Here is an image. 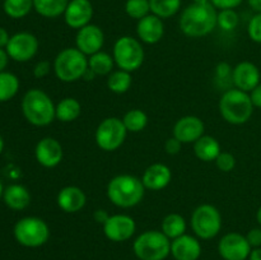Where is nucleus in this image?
<instances>
[{
	"mask_svg": "<svg viewBox=\"0 0 261 260\" xmlns=\"http://www.w3.org/2000/svg\"><path fill=\"white\" fill-rule=\"evenodd\" d=\"M3 150H4V139H3V137L0 135V154L3 153Z\"/></svg>",
	"mask_w": 261,
	"mask_h": 260,
	"instance_id": "603ef678",
	"label": "nucleus"
},
{
	"mask_svg": "<svg viewBox=\"0 0 261 260\" xmlns=\"http://www.w3.org/2000/svg\"><path fill=\"white\" fill-rule=\"evenodd\" d=\"M93 218L97 223L103 226V224L107 222V219L110 218V214L109 212L105 211V209H97V211H94L93 213Z\"/></svg>",
	"mask_w": 261,
	"mask_h": 260,
	"instance_id": "c03bdc74",
	"label": "nucleus"
},
{
	"mask_svg": "<svg viewBox=\"0 0 261 260\" xmlns=\"http://www.w3.org/2000/svg\"><path fill=\"white\" fill-rule=\"evenodd\" d=\"M105 45V33L101 27L89 23L86 27L76 31L75 47L87 56L102 50Z\"/></svg>",
	"mask_w": 261,
	"mask_h": 260,
	"instance_id": "4468645a",
	"label": "nucleus"
},
{
	"mask_svg": "<svg viewBox=\"0 0 261 260\" xmlns=\"http://www.w3.org/2000/svg\"><path fill=\"white\" fill-rule=\"evenodd\" d=\"M138 40L147 45H155L165 36V23L163 19L154 14H148L137 23Z\"/></svg>",
	"mask_w": 261,
	"mask_h": 260,
	"instance_id": "6ab92c4d",
	"label": "nucleus"
},
{
	"mask_svg": "<svg viewBox=\"0 0 261 260\" xmlns=\"http://www.w3.org/2000/svg\"><path fill=\"white\" fill-rule=\"evenodd\" d=\"M3 9L8 17L20 19L30 14L33 9V0H4Z\"/></svg>",
	"mask_w": 261,
	"mask_h": 260,
	"instance_id": "473e14b6",
	"label": "nucleus"
},
{
	"mask_svg": "<svg viewBox=\"0 0 261 260\" xmlns=\"http://www.w3.org/2000/svg\"><path fill=\"white\" fill-rule=\"evenodd\" d=\"M50 70H51V64L48 63L47 60H41L38 61V63L35 65V68H33V75H35L37 79L45 78V76H47L48 74H50Z\"/></svg>",
	"mask_w": 261,
	"mask_h": 260,
	"instance_id": "ea45409f",
	"label": "nucleus"
},
{
	"mask_svg": "<svg viewBox=\"0 0 261 260\" xmlns=\"http://www.w3.org/2000/svg\"><path fill=\"white\" fill-rule=\"evenodd\" d=\"M193 145L196 158L203 162H214L222 152L219 142L212 135L204 134Z\"/></svg>",
	"mask_w": 261,
	"mask_h": 260,
	"instance_id": "b1692460",
	"label": "nucleus"
},
{
	"mask_svg": "<svg viewBox=\"0 0 261 260\" xmlns=\"http://www.w3.org/2000/svg\"><path fill=\"white\" fill-rule=\"evenodd\" d=\"M125 13L133 19L140 20L142 18L150 14L149 0H126Z\"/></svg>",
	"mask_w": 261,
	"mask_h": 260,
	"instance_id": "72a5a7b5",
	"label": "nucleus"
},
{
	"mask_svg": "<svg viewBox=\"0 0 261 260\" xmlns=\"http://www.w3.org/2000/svg\"><path fill=\"white\" fill-rule=\"evenodd\" d=\"M219 114L231 125H244L251 119L254 114L250 94L241 89H227L219 98Z\"/></svg>",
	"mask_w": 261,
	"mask_h": 260,
	"instance_id": "20e7f679",
	"label": "nucleus"
},
{
	"mask_svg": "<svg viewBox=\"0 0 261 260\" xmlns=\"http://www.w3.org/2000/svg\"><path fill=\"white\" fill-rule=\"evenodd\" d=\"M9 55L7 54V51L4 48H0V73L5 71V68L8 65V61H9Z\"/></svg>",
	"mask_w": 261,
	"mask_h": 260,
	"instance_id": "49530a36",
	"label": "nucleus"
},
{
	"mask_svg": "<svg viewBox=\"0 0 261 260\" xmlns=\"http://www.w3.org/2000/svg\"><path fill=\"white\" fill-rule=\"evenodd\" d=\"M218 10L211 4L193 3L182 10L178 20L181 32L190 38H200L211 35L217 27Z\"/></svg>",
	"mask_w": 261,
	"mask_h": 260,
	"instance_id": "f257e3e1",
	"label": "nucleus"
},
{
	"mask_svg": "<svg viewBox=\"0 0 261 260\" xmlns=\"http://www.w3.org/2000/svg\"><path fill=\"white\" fill-rule=\"evenodd\" d=\"M22 112L24 119L33 126H47L56 119V105L45 91L32 88L22 98Z\"/></svg>",
	"mask_w": 261,
	"mask_h": 260,
	"instance_id": "7ed1b4c3",
	"label": "nucleus"
},
{
	"mask_svg": "<svg viewBox=\"0 0 261 260\" xmlns=\"http://www.w3.org/2000/svg\"><path fill=\"white\" fill-rule=\"evenodd\" d=\"M205 132L204 121L198 116L188 115L182 116L176 121L173 126V137L180 140L182 144H194L199 138H201Z\"/></svg>",
	"mask_w": 261,
	"mask_h": 260,
	"instance_id": "dca6fc26",
	"label": "nucleus"
},
{
	"mask_svg": "<svg viewBox=\"0 0 261 260\" xmlns=\"http://www.w3.org/2000/svg\"><path fill=\"white\" fill-rule=\"evenodd\" d=\"M112 58L117 68L133 73L144 63V47L138 38L132 36H121L115 41Z\"/></svg>",
	"mask_w": 261,
	"mask_h": 260,
	"instance_id": "6e6552de",
	"label": "nucleus"
},
{
	"mask_svg": "<svg viewBox=\"0 0 261 260\" xmlns=\"http://www.w3.org/2000/svg\"><path fill=\"white\" fill-rule=\"evenodd\" d=\"M247 4L254 12L261 13V0H247Z\"/></svg>",
	"mask_w": 261,
	"mask_h": 260,
	"instance_id": "de8ad7c7",
	"label": "nucleus"
},
{
	"mask_svg": "<svg viewBox=\"0 0 261 260\" xmlns=\"http://www.w3.org/2000/svg\"><path fill=\"white\" fill-rule=\"evenodd\" d=\"M188 223L186 219L178 213H170L163 218L162 224H161V231L172 241L177 237L182 236L186 233Z\"/></svg>",
	"mask_w": 261,
	"mask_h": 260,
	"instance_id": "a878e982",
	"label": "nucleus"
},
{
	"mask_svg": "<svg viewBox=\"0 0 261 260\" xmlns=\"http://www.w3.org/2000/svg\"><path fill=\"white\" fill-rule=\"evenodd\" d=\"M36 161L45 168H54L63 161V145L53 137H45L38 140L35 148Z\"/></svg>",
	"mask_w": 261,
	"mask_h": 260,
	"instance_id": "2eb2a0df",
	"label": "nucleus"
},
{
	"mask_svg": "<svg viewBox=\"0 0 261 260\" xmlns=\"http://www.w3.org/2000/svg\"><path fill=\"white\" fill-rule=\"evenodd\" d=\"M232 70H233V68L229 64L219 63L216 68V76L218 79L232 78Z\"/></svg>",
	"mask_w": 261,
	"mask_h": 260,
	"instance_id": "79ce46f5",
	"label": "nucleus"
},
{
	"mask_svg": "<svg viewBox=\"0 0 261 260\" xmlns=\"http://www.w3.org/2000/svg\"><path fill=\"white\" fill-rule=\"evenodd\" d=\"M70 0H33V9L43 18H58L64 15Z\"/></svg>",
	"mask_w": 261,
	"mask_h": 260,
	"instance_id": "bb28decb",
	"label": "nucleus"
},
{
	"mask_svg": "<svg viewBox=\"0 0 261 260\" xmlns=\"http://www.w3.org/2000/svg\"><path fill=\"white\" fill-rule=\"evenodd\" d=\"M240 23V17L234 9L219 10L217 15V27L226 32H232L237 28Z\"/></svg>",
	"mask_w": 261,
	"mask_h": 260,
	"instance_id": "f704fd0d",
	"label": "nucleus"
},
{
	"mask_svg": "<svg viewBox=\"0 0 261 260\" xmlns=\"http://www.w3.org/2000/svg\"><path fill=\"white\" fill-rule=\"evenodd\" d=\"M133 84L132 73L122 69L112 71L110 75H107V88L116 94L126 93Z\"/></svg>",
	"mask_w": 261,
	"mask_h": 260,
	"instance_id": "c85d7f7f",
	"label": "nucleus"
},
{
	"mask_svg": "<svg viewBox=\"0 0 261 260\" xmlns=\"http://www.w3.org/2000/svg\"><path fill=\"white\" fill-rule=\"evenodd\" d=\"M40 47L37 37L30 32H18L10 36L5 51L12 60L17 63H27L36 56Z\"/></svg>",
	"mask_w": 261,
	"mask_h": 260,
	"instance_id": "9b49d317",
	"label": "nucleus"
},
{
	"mask_svg": "<svg viewBox=\"0 0 261 260\" xmlns=\"http://www.w3.org/2000/svg\"><path fill=\"white\" fill-rule=\"evenodd\" d=\"M256 222H257V224L261 227V206H259V209L256 211Z\"/></svg>",
	"mask_w": 261,
	"mask_h": 260,
	"instance_id": "3c124183",
	"label": "nucleus"
},
{
	"mask_svg": "<svg viewBox=\"0 0 261 260\" xmlns=\"http://www.w3.org/2000/svg\"><path fill=\"white\" fill-rule=\"evenodd\" d=\"M19 79L10 71L0 73V103L8 102L19 91Z\"/></svg>",
	"mask_w": 261,
	"mask_h": 260,
	"instance_id": "c756f323",
	"label": "nucleus"
},
{
	"mask_svg": "<svg viewBox=\"0 0 261 260\" xmlns=\"http://www.w3.org/2000/svg\"><path fill=\"white\" fill-rule=\"evenodd\" d=\"M96 73H94V71H92L91 69H87L86 70V73H84V75H83V81H87V82H89V81H93L94 78H96Z\"/></svg>",
	"mask_w": 261,
	"mask_h": 260,
	"instance_id": "8fccbe9b",
	"label": "nucleus"
},
{
	"mask_svg": "<svg viewBox=\"0 0 261 260\" xmlns=\"http://www.w3.org/2000/svg\"><path fill=\"white\" fill-rule=\"evenodd\" d=\"M93 18V5L91 0H70L64 13L66 25L73 30H81L91 23Z\"/></svg>",
	"mask_w": 261,
	"mask_h": 260,
	"instance_id": "f3484780",
	"label": "nucleus"
},
{
	"mask_svg": "<svg viewBox=\"0 0 261 260\" xmlns=\"http://www.w3.org/2000/svg\"><path fill=\"white\" fill-rule=\"evenodd\" d=\"M126 135L127 130L122 119L111 116L99 122L94 133V140L99 149L105 152H114L124 144Z\"/></svg>",
	"mask_w": 261,
	"mask_h": 260,
	"instance_id": "9d476101",
	"label": "nucleus"
},
{
	"mask_svg": "<svg viewBox=\"0 0 261 260\" xmlns=\"http://www.w3.org/2000/svg\"><path fill=\"white\" fill-rule=\"evenodd\" d=\"M171 255L175 260H198L201 255V244L196 236L182 235L171 241Z\"/></svg>",
	"mask_w": 261,
	"mask_h": 260,
	"instance_id": "412c9836",
	"label": "nucleus"
},
{
	"mask_svg": "<svg viewBox=\"0 0 261 260\" xmlns=\"http://www.w3.org/2000/svg\"><path fill=\"white\" fill-rule=\"evenodd\" d=\"M15 241L24 247H41L50 239V227L38 217H23L13 228Z\"/></svg>",
	"mask_w": 261,
	"mask_h": 260,
	"instance_id": "0eeeda50",
	"label": "nucleus"
},
{
	"mask_svg": "<svg viewBox=\"0 0 261 260\" xmlns=\"http://www.w3.org/2000/svg\"><path fill=\"white\" fill-rule=\"evenodd\" d=\"M133 250L139 260H165L171 255V240L162 231L148 229L134 240Z\"/></svg>",
	"mask_w": 261,
	"mask_h": 260,
	"instance_id": "423d86ee",
	"label": "nucleus"
},
{
	"mask_svg": "<svg viewBox=\"0 0 261 260\" xmlns=\"http://www.w3.org/2000/svg\"><path fill=\"white\" fill-rule=\"evenodd\" d=\"M232 83L234 88L250 92L261 83V73L256 64L251 61H241L232 70Z\"/></svg>",
	"mask_w": 261,
	"mask_h": 260,
	"instance_id": "a211bd4d",
	"label": "nucleus"
},
{
	"mask_svg": "<svg viewBox=\"0 0 261 260\" xmlns=\"http://www.w3.org/2000/svg\"><path fill=\"white\" fill-rule=\"evenodd\" d=\"M9 40H10V36L9 33H8V31L5 30V28L0 27V48L7 47Z\"/></svg>",
	"mask_w": 261,
	"mask_h": 260,
	"instance_id": "a18cd8bd",
	"label": "nucleus"
},
{
	"mask_svg": "<svg viewBox=\"0 0 261 260\" xmlns=\"http://www.w3.org/2000/svg\"><path fill=\"white\" fill-rule=\"evenodd\" d=\"M244 3V0H211V4L216 8L217 10H226V9H236Z\"/></svg>",
	"mask_w": 261,
	"mask_h": 260,
	"instance_id": "4c0bfd02",
	"label": "nucleus"
},
{
	"mask_svg": "<svg viewBox=\"0 0 261 260\" xmlns=\"http://www.w3.org/2000/svg\"><path fill=\"white\" fill-rule=\"evenodd\" d=\"M214 162H216L217 168L222 172H231L236 167V157L229 152H221Z\"/></svg>",
	"mask_w": 261,
	"mask_h": 260,
	"instance_id": "e433bc0d",
	"label": "nucleus"
},
{
	"mask_svg": "<svg viewBox=\"0 0 261 260\" xmlns=\"http://www.w3.org/2000/svg\"><path fill=\"white\" fill-rule=\"evenodd\" d=\"M150 13L161 19H167L177 14L181 9V0H149Z\"/></svg>",
	"mask_w": 261,
	"mask_h": 260,
	"instance_id": "7c9ffc66",
	"label": "nucleus"
},
{
	"mask_svg": "<svg viewBox=\"0 0 261 260\" xmlns=\"http://www.w3.org/2000/svg\"><path fill=\"white\" fill-rule=\"evenodd\" d=\"M56 203L64 213L74 214L81 212L87 204V195L81 188L74 185L65 186L59 191Z\"/></svg>",
	"mask_w": 261,
	"mask_h": 260,
	"instance_id": "4be33fe9",
	"label": "nucleus"
},
{
	"mask_svg": "<svg viewBox=\"0 0 261 260\" xmlns=\"http://www.w3.org/2000/svg\"><path fill=\"white\" fill-rule=\"evenodd\" d=\"M102 227L105 236L112 242L127 241L137 231L134 218L127 214H112Z\"/></svg>",
	"mask_w": 261,
	"mask_h": 260,
	"instance_id": "ddd939ff",
	"label": "nucleus"
},
{
	"mask_svg": "<svg viewBox=\"0 0 261 260\" xmlns=\"http://www.w3.org/2000/svg\"><path fill=\"white\" fill-rule=\"evenodd\" d=\"M3 194H4V188H3V183L0 181V199H3Z\"/></svg>",
	"mask_w": 261,
	"mask_h": 260,
	"instance_id": "5fc2aeb1",
	"label": "nucleus"
},
{
	"mask_svg": "<svg viewBox=\"0 0 261 260\" xmlns=\"http://www.w3.org/2000/svg\"><path fill=\"white\" fill-rule=\"evenodd\" d=\"M115 60L112 55L106 51H98L88 56V68L96 73V75H110L114 71Z\"/></svg>",
	"mask_w": 261,
	"mask_h": 260,
	"instance_id": "cd10ccee",
	"label": "nucleus"
},
{
	"mask_svg": "<svg viewBox=\"0 0 261 260\" xmlns=\"http://www.w3.org/2000/svg\"><path fill=\"white\" fill-rule=\"evenodd\" d=\"M249 94L254 107H256V109H261V83L257 84V86L255 87Z\"/></svg>",
	"mask_w": 261,
	"mask_h": 260,
	"instance_id": "37998d69",
	"label": "nucleus"
},
{
	"mask_svg": "<svg viewBox=\"0 0 261 260\" xmlns=\"http://www.w3.org/2000/svg\"><path fill=\"white\" fill-rule=\"evenodd\" d=\"M3 200L12 211H24L31 204L30 190L20 184H12L4 189Z\"/></svg>",
	"mask_w": 261,
	"mask_h": 260,
	"instance_id": "5701e85b",
	"label": "nucleus"
},
{
	"mask_svg": "<svg viewBox=\"0 0 261 260\" xmlns=\"http://www.w3.org/2000/svg\"><path fill=\"white\" fill-rule=\"evenodd\" d=\"M122 122H124L127 133H140L147 127L148 116L143 110L133 109L124 115Z\"/></svg>",
	"mask_w": 261,
	"mask_h": 260,
	"instance_id": "2f4dec72",
	"label": "nucleus"
},
{
	"mask_svg": "<svg viewBox=\"0 0 261 260\" xmlns=\"http://www.w3.org/2000/svg\"><path fill=\"white\" fill-rule=\"evenodd\" d=\"M251 250L246 236L240 232H228L218 242V254L223 260H247Z\"/></svg>",
	"mask_w": 261,
	"mask_h": 260,
	"instance_id": "f8f14e48",
	"label": "nucleus"
},
{
	"mask_svg": "<svg viewBox=\"0 0 261 260\" xmlns=\"http://www.w3.org/2000/svg\"><path fill=\"white\" fill-rule=\"evenodd\" d=\"M172 180V172L165 163H153L145 168L142 183L145 190L160 191L167 188Z\"/></svg>",
	"mask_w": 261,
	"mask_h": 260,
	"instance_id": "aec40b11",
	"label": "nucleus"
},
{
	"mask_svg": "<svg viewBox=\"0 0 261 260\" xmlns=\"http://www.w3.org/2000/svg\"><path fill=\"white\" fill-rule=\"evenodd\" d=\"M109 200L114 205L122 209L134 208L142 203L145 194V188L142 178L134 175H117L109 181L106 188Z\"/></svg>",
	"mask_w": 261,
	"mask_h": 260,
	"instance_id": "f03ea898",
	"label": "nucleus"
},
{
	"mask_svg": "<svg viewBox=\"0 0 261 260\" xmlns=\"http://www.w3.org/2000/svg\"><path fill=\"white\" fill-rule=\"evenodd\" d=\"M194 235L200 240H212L222 229V214L212 204H201L194 209L190 218Z\"/></svg>",
	"mask_w": 261,
	"mask_h": 260,
	"instance_id": "1a4fd4ad",
	"label": "nucleus"
},
{
	"mask_svg": "<svg viewBox=\"0 0 261 260\" xmlns=\"http://www.w3.org/2000/svg\"><path fill=\"white\" fill-rule=\"evenodd\" d=\"M53 69L59 81L74 83L83 78L88 69V56L76 47H65L56 55Z\"/></svg>",
	"mask_w": 261,
	"mask_h": 260,
	"instance_id": "39448f33",
	"label": "nucleus"
},
{
	"mask_svg": "<svg viewBox=\"0 0 261 260\" xmlns=\"http://www.w3.org/2000/svg\"><path fill=\"white\" fill-rule=\"evenodd\" d=\"M181 148H182V143H181L178 139H176L173 135L171 138H168L167 140H166L165 150H166V153H167V154H170V155L178 154V153L181 152Z\"/></svg>",
	"mask_w": 261,
	"mask_h": 260,
	"instance_id": "a19ab883",
	"label": "nucleus"
},
{
	"mask_svg": "<svg viewBox=\"0 0 261 260\" xmlns=\"http://www.w3.org/2000/svg\"><path fill=\"white\" fill-rule=\"evenodd\" d=\"M247 35L255 43H261V13H256L251 17L247 24Z\"/></svg>",
	"mask_w": 261,
	"mask_h": 260,
	"instance_id": "c9c22d12",
	"label": "nucleus"
},
{
	"mask_svg": "<svg viewBox=\"0 0 261 260\" xmlns=\"http://www.w3.org/2000/svg\"><path fill=\"white\" fill-rule=\"evenodd\" d=\"M135 260H139V259H135Z\"/></svg>",
	"mask_w": 261,
	"mask_h": 260,
	"instance_id": "6e6d98bb",
	"label": "nucleus"
},
{
	"mask_svg": "<svg viewBox=\"0 0 261 260\" xmlns=\"http://www.w3.org/2000/svg\"><path fill=\"white\" fill-rule=\"evenodd\" d=\"M249 260H261V247L251 250L249 255Z\"/></svg>",
	"mask_w": 261,
	"mask_h": 260,
	"instance_id": "09e8293b",
	"label": "nucleus"
},
{
	"mask_svg": "<svg viewBox=\"0 0 261 260\" xmlns=\"http://www.w3.org/2000/svg\"><path fill=\"white\" fill-rule=\"evenodd\" d=\"M194 3H199V4H206V3H211V0H193Z\"/></svg>",
	"mask_w": 261,
	"mask_h": 260,
	"instance_id": "864d4df0",
	"label": "nucleus"
},
{
	"mask_svg": "<svg viewBox=\"0 0 261 260\" xmlns=\"http://www.w3.org/2000/svg\"><path fill=\"white\" fill-rule=\"evenodd\" d=\"M246 239L249 241L250 246L252 249H256V247H261V227H254V228L250 229L246 235Z\"/></svg>",
	"mask_w": 261,
	"mask_h": 260,
	"instance_id": "58836bf2",
	"label": "nucleus"
},
{
	"mask_svg": "<svg viewBox=\"0 0 261 260\" xmlns=\"http://www.w3.org/2000/svg\"><path fill=\"white\" fill-rule=\"evenodd\" d=\"M82 105L74 97H65L56 105V119L61 122H73L81 116Z\"/></svg>",
	"mask_w": 261,
	"mask_h": 260,
	"instance_id": "393cba45",
	"label": "nucleus"
}]
</instances>
